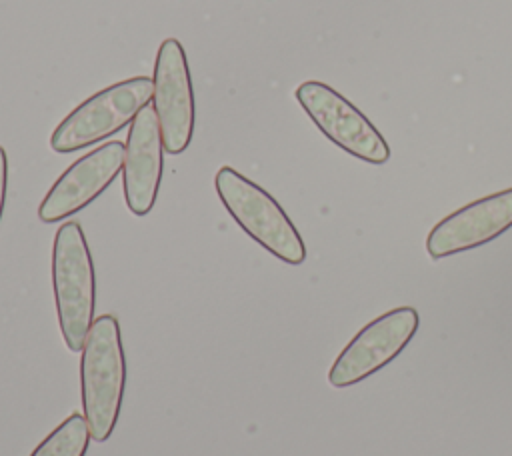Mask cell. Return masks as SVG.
Returning <instances> with one entry per match:
<instances>
[{
  "label": "cell",
  "instance_id": "6da1fadb",
  "mask_svg": "<svg viewBox=\"0 0 512 456\" xmlns=\"http://www.w3.org/2000/svg\"><path fill=\"white\" fill-rule=\"evenodd\" d=\"M126 388V354L114 314L94 318L80 358V392L90 436L106 442L118 422Z\"/></svg>",
  "mask_w": 512,
  "mask_h": 456
},
{
  "label": "cell",
  "instance_id": "7a4b0ae2",
  "mask_svg": "<svg viewBox=\"0 0 512 456\" xmlns=\"http://www.w3.org/2000/svg\"><path fill=\"white\" fill-rule=\"evenodd\" d=\"M52 286L66 348L82 352L94 322L96 274L82 226L74 220L64 222L54 236Z\"/></svg>",
  "mask_w": 512,
  "mask_h": 456
},
{
  "label": "cell",
  "instance_id": "3957f363",
  "mask_svg": "<svg viewBox=\"0 0 512 456\" xmlns=\"http://www.w3.org/2000/svg\"><path fill=\"white\" fill-rule=\"evenodd\" d=\"M214 188L236 224L264 250L286 264L306 260V246L284 208L256 182L232 166H222L214 176Z\"/></svg>",
  "mask_w": 512,
  "mask_h": 456
},
{
  "label": "cell",
  "instance_id": "277c9868",
  "mask_svg": "<svg viewBox=\"0 0 512 456\" xmlns=\"http://www.w3.org/2000/svg\"><path fill=\"white\" fill-rule=\"evenodd\" d=\"M154 82L148 76H134L98 90L78 104L52 132L54 152L68 154L102 142L124 126L132 124L138 112L150 104Z\"/></svg>",
  "mask_w": 512,
  "mask_h": 456
},
{
  "label": "cell",
  "instance_id": "5b68a950",
  "mask_svg": "<svg viewBox=\"0 0 512 456\" xmlns=\"http://www.w3.org/2000/svg\"><path fill=\"white\" fill-rule=\"evenodd\" d=\"M294 96L318 130L344 152L370 164H384L390 158L388 142L376 126L328 84L306 80Z\"/></svg>",
  "mask_w": 512,
  "mask_h": 456
},
{
  "label": "cell",
  "instance_id": "8992f818",
  "mask_svg": "<svg viewBox=\"0 0 512 456\" xmlns=\"http://www.w3.org/2000/svg\"><path fill=\"white\" fill-rule=\"evenodd\" d=\"M418 322V312L412 306L392 308L374 318L336 356L328 382L334 388H346L372 376L406 348Z\"/></svg>",
  "mask_w": 512,
  "mask_h": 456
},
{
  "label": "cell",
  "instance_id": "52a82bcc",
  "mask_svg": "<svg viewBox=\"0 0 512 456\" xmlns=\"http://www.w3.org/2000/svg\"><path fill=\"white\" fill-rule=\"evenodd\" d=\"M152 108L158 116L164 150L184 152L194 134L196 104L184 46L176 38L162 40L154 62Z\"/></svg>",
  "mask_w": 512,
  "mask_h": 456
},
{
  "label": "cell",
  "instance_id": "ba28073f",
  "mask_svg": "<svg viewBox=\"0 0 512 456\" xmlns=\"http://www.w3.org/2000/svg\"><path fill=\"white\" fill-rule=\"evenodd\" d=\"M126 144L120 140L104 142L92 152L72 162L52 184L38 206V218L54 224L94 202L124 168Z\"/></svg>",
  "mask_w": 512,
  "mask_h": 456
},
{
  "label": "cell",
  "instance_id": "9c48e42d",
  "mask_svg": "<svg viewBox=\"0 0 512 456\" xmlns=\"http://www.w3.org/2000/svg\"><path fill=\"white\" fill-rule=\"evenodd\" d=\"M512 226V188L474 200L442 218L426 238L432 258L478 248Z\"/></svg>",
  "mask_w": 512,
  "mask_h": 456
},
{
  "label": "cell",
  "instance_id": "30bf717a",
  "mask_svg": "<svg viewBox=\"0 0 512 456\" xmlns=\"http://www.w3.org/2000/svg\"><path fill=\"white\" fill-rule=\"evenodd\" d=\"M164 170V142L152 104L144 106L132 120L124 154V198L136 216H146L156 204Z\"/></svg>",
  "mask_w": 512,
  "mask_h": 456
},
{
  "label": "cell",
  "instance_id": "8fae6325",
  "mask_svg": "<svg viewBox=\"0 0 512 456\" xmlns=\"http://www.w3.org/2000/svg\"><path fill=\"white\" fill-rule=\"evenodd\" d=\"M92 436L84 414L72 412L64 418L30 456H84Z\"/></svg>",
  "mask_w": 512,
  "mask_h": 456
},
{
  "label": "cell",
  "instance_id": "7c38bea8",
  "mask_svg": "<svg viewBox=\"0 0 512 456\" xmlns=\"http://www.w3.org/2000/svg\"><path fill=\"white\" fill-rule=\"evenodd\" d=\"M6 190H8V158H6V150L0 146V220L4 214Z\"/></svg>",
  "mask_w": 512,
  "mask_h": 456
}]
</instances>
